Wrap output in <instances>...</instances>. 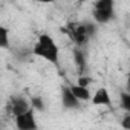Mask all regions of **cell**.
<instances>
[{
	"mask_svg": "<svg viewBox=\"0 0 130 130\" xmlns=\"http://www.w3.org/2000/svg\"><path fill=\"white\" fill-rule=\"evenodd\" d=\"M32 54L37 57H41L43 60L58 66V60H60V47L55 43V40L49 34H40L37 43L34 44Z\"/></svg>",
	"mask_w": 130,
	"mask_h": 130,
	"instance_id": "6da1fadb",
	"label": "cell"
},
{
	"mask_svg": "<svg viewBox=\"0 0 130 130\" xmlns=\"http://www.w3.org/2000/svg\"><path fill=\"white\" fill-rule=\"evenodd\" d=\"M61 31L78 46H84L90 37L86 23H69L66 28H61Z\"/></svg>",
	"mask_w": 130,
	"mask_h": 130,
	"instance_id": "7a4b0ae2",
	"label": "cell"
},
{
	"mask_svg": "<svg viewBox=\"0 0 130 130\" xmlns=\"http://www.w3.org/2000/svg\"><path fill=\"white\" fill-rule=\"evenodd\" d=\"M115 0H98L93 6L92 15L96 23H107L113 19Z\"/></svg>",
	"mask_w": 130,
	"mask_h": 130,
	"instance_id": "3957f363",
	"label": "cell"
},
{
	"mask_svg": "<svg viewBox=\"0 0 130 130\" xmlns=\"http://www.w3.org/2000/svg\"><path fill=\"white\" fill-rule=\"evenodd\" d=\"M15 125L20 130H34L37 128V122L34 118V107H31L29 110L20 113L15 116Z\"/></svg>",
	"mask_w": 130,
	"mask_h": 130,
	"instance_id": "277c9868",
	"label": "cell"
},
{
	"mask_svg": "<svg viewBox=\"0 0 130 130\" xmlns=\"http://www.w3.org/2000/svg\"><path fill=\"white\" fill-rule=\"evenodd\" d=\"M31 107H32V104H31L26 98H23V96H12L11 101H9V106H8L9 112H11L14 116H17V115H20V113L29 110Z\"/></svg>",
	"mask_w": 130,
	"mask_h": 130,
	"instance_id": "5b68a950",
	"label": "cell"
},
{
	"mask_svg": "<svg viewBox=\"0 0 130 130\" xmlns=\"http://www.w3.org/2000/svg\"><path fill=\"white\" fill-rule=\"evenodd\" d=\"M61 101L66 109H78L80 107V100L74 95L71 86H63L61 87Z\"/></svg>",
	"mask_w": 130,
	"mask_h": 130,
	"instance_id": "8992f818",
	"label": "cell"
},
{
	"mask_svg": "<svg viewBox=\"0 0 130 130\" xmlns=\"http://www.w3.org/2000/svg\"><path fill=\"white\" fill-rule=\"evenodd\" d=\"M92 103H93L95 106H110L112 100H110V93L107 92V89H106V87H100V89L93 93Z\"/></svg>",
	"mask_w": 130,
	"mask_h": 130,
	"instance_id": "52a82bcc",
	"label": "cell"
},
{
	"mask_svg": "<svg viewBox=\"0 0 130 130\" xmlns=\"http://www.w3.org/2000/svg\"><path fill=\"white\" fill-rule=\"evenodd\" d=\"M71 89H72L74 95H75L80 101H89V100H92L90 92H89V89H87V87L80 86V84H75V86H71Z\"/></svg>",
	"mask_w": 130,
	"mask_h": 130,
	"instance_id": "ba28073f",
	"label": "cell"
},
{
	"mask_svg": "<svg viewBox=\"0 0 130 130\" xmlns=\"http://www.w3.org/2000/svg\"><path fill=\"white\" fill-rule=\"evenodd\" d=\"M74 63L77 64V68H78V71L83 74L84 71H86V57H84V54L77 47V49H74Z\"/></svg>",
	"mask_w": 130,
	"mask_h": 130,
	"instance_id": "9c48e42d",
	"label": "cell"
},
{
	"mask_svg": "<svg viewBox=\"0 0 130 130\" xmlns=\"http://www.w3.org/2000/svg\"><path fill=\"white\" fill-rule=\"evenodd\" d=\"M0 37H2V47L6 49L9 46V40H8V29L5 26L0 28Z\"/></svg>",
	"mask_w": 130,
	"mask_h": 130,
	"instance_id": "30bf717a",
	"label": "cell"
},
{
	"mask_svg": "<svg viewBox=\"0 0 130 130\" xmlns=\"http://www.w3.org/2000/svg\"><path fill=\"white\" fill-rule=\"evenodd\" d=\"M121 104L130 113V92L128 93H121Z\"/></svg>",
	"mask_w": 130,
	"mask_h": 130,
	"instance_id": "8fae6325",
	"label": "cell"
},
{
	"mask_svg": "<svg viewBox=\"0 0 130 130\" xmlns=\"http://www.w3.org/2000/svg\"><path fill=\"white\" fill-rule=\"evenodd\" d=\"M31 104H32V107H34V109L43 110V101H41V98H40V96H34V98H32V101H31Z\"/></svg>",
	"mask_w": 130,
	"mask_h": 130,
	"instance_id": "7c38bea8",
	"label": "cell"
},
{
	"mask_svg": "<svg viewBox=\"0 0 130 130\" xmlns=\"http://www.w3.org/2000/svg\"><path fill=\"white\" fill-rule=\"evenodd\" d=\"M90 83H92V78H90V77H84V75H81V77L78 78V84H80V86L87 87Z\"/></svg>",
	"mask_w": 130,
	"mask_h": 130,
	"instance_id": "4fadbf2b",
	"label": "cell"
},
{
	"mask_svg": "<svg viewBox=\"0 0 130 130\" xmlns=\"http://www.w3.org/2000/svg\"><path fill=\"white\" fill-rule=\"evenodd\" d=\"M122 127H124V128H130V115L124 116V119H122Z\"/></svg>",
	"mask_w": 130,
	"mask_h": 130,
	"instance_id": "5bb4252c",
	"label": "cell"
},
{
	"mask_svg": "<svg viewBox=\"0 0 130 130\" xmlns=\"http://www.w3.org/2000/svg\"><path fill=\"white\" fill-rule=\"evenodd\" d=\"M37 2H40V3H54L55 0H37Z\"/></svg>",
	"mask_w": 130,
	"mask_h": 130,
	"instance_id": "9a60e30c",
	"label": "cell"
},
{
	"mask_svg": "<svg viewBox=\"0 0 130 130\" xmlns=\"http://www.w3.org/2000/svg\"><path fill=\"white\" fill-rule=\"evenodd\" d=\"M127 90L130 92V75H128V80H127Z\"/></svg>",
	"mask_w": 130,
	"mask_h": 130,
	"instance_id": "2e32d148",
	"label": "cell"
}]
</instances>
